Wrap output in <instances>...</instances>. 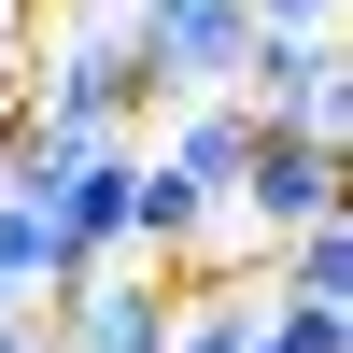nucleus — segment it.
Wrapping results in <instances>:
<instances>
[{
    "instance_id": "6e6552de",
    "label": "nucleus",
    "mask_w": 353,
    "mask_h": 353,
    "mask_svg": "<svg viewBox=\"0 0 353 353\" xmlns=\"http://www.w3.org/2000/svg\"><path fill=\"white\" fill-rule=\"evenodd\" d=\"M71 283V254H57V226H43V198H14L0 184V311H28V297H57Z\"/></svg>"
},
{
    "instance_id": "f8f14e48",
    "label": "nucleus",
    "mask_w": 353,
    "mask_h": 353,
    "mask_svg": "<svg viewBox=\"0 0 353 353\" xmlns=\"http://www.w3.org/2000/svg\"><path fill=\"white\" fill-rule=\"evenodd\" d=\"M0 353H57V339H43V325H28V311H0Z\"/></svg>"
},
{
    "instance_id": "39448f33",
    "label": "nucleus",
    "mask_w": 353,
    "mask_h": 353,
    "mask_svg": "<svg viewBox=\"0 0 353 353\" xmlns=\"http://www.w3.org/2000/svg\"><path fill=\"white\" fill-rule=\"evenodd\" d=\"M241 226L254 241H283V226H311V212H339V141H297V128H254V156H241Z\"/></svg>"
},
{
    "instance_id": "0eeeda50",
    "label": "nucleus",
    "mask_w": 353,
    "mask_h": 353,
    "mask_svg": "<svg viewBox=\"0 0 353 353\" xmlns=\"http://www.w3.org/2000/svg\"><path fill=\"white\" fill-rule=\"evenodd\" d=\"M254 297H269V283L198 269V283H184V311H170V353H254Z\"/></svg>"
},
{
    "instance_id": "9d476101",
    "label": "nucleus",
    "mask_w": 353,
    "mask_h": 353,
    "mask_svg": "<svg viewBox=\"0 0 353 353\" xmlns=\"http://www.w3.org/2000/svg\"><path fill=\"white\" fill-rule=\"evenodd\" d=\"M283 283H297V297H353V212L283 226Z\"/></svg>"
},
{
    "instance_id": "423d86ee",
    "label": "nucleus",
    "mask_w": 353,
    "mask_h": 353,
    "mask_svg": "<svg viewBox=\"0 0 353 353\" xmlns=\"http://www.w3.org/2000/svg\"><path fill=\"white\" fill-rule=\"evenodd\" d=\"M170 170H184L198 198H226L241 184V156H254V99L241 85H198V99H170V141H156Z\"/></svg>"
},
{
    "instance_id": "20e7f679",
    "label": "nucleus",
    "mask_w": 353,
    "mask_h": 353,
    "mask_svg": "<svg viewBox=\"0 0 353 353\" xmlns=\"http://www.w3.org/2000/svg\"><path fill=\"white\" fill-rule=\"evenodd\" d=\"M128 184H141V128H128V141H71V156H57L43 226H57V254H71V269H99V254H141V241H128Z\"/></svg>"
},
{
    "instance_id": "7ed1b4c3",
    "label": "nucleus",
    "mask_w": 353,
    "mask_h": 353,
    "mask_svg": "<svg viewBox=\"0 0 353 353\" xmlns=\"http://www.w3.org/2000/svg\"><path fill=\"white\" fill-rule=\"evenodd\" d=\"M241 99H254V128L339 141V128H353V85H339V28H254V57H241Z\"/></svg>"
},
{
    "instance_id": "9b49d317",
    "label": "nucleus",
    "mask_w": 353,
    "mask_h": 353,
    "mask_svg": "<svg viewBox=\"0 0 353 353\" xmlns=\"http://www.w3.org/2000/svg\"><path fill=\"white\" fill-rule=\"evenodd\" d=\"M254 28H339V0H241Z\"/></svg>"
},
{
    "instance_id": "ddd939ff",
    "label": "nucleus",
    "mask_w": 353,
    "mask_h": 353,
    "mask_svg": "<svg viewBox=\"0 0 353 353\" xmlns=\"http://www.w3.org/2000/svg\"><path fill=\"white\" fill-rule=\"evenodd\" d=\"M14 14H71V0H14Z\"/></svg>"
},
{
    "instance_id": "f257e3e1",
    "label": "nucleus",
    "mask_w": 353,
    "mask_h": 353,
    "mask_svg": "<svg viewBox=\"0 0 353 353\" xmlns=\"http://www.w3.org/2000/svg\"><path fill=\"white\" fill-rule=\"evenodd\" d=\"M28 113H43L57 141H128L141 113H156V71H141V43H128L113 0H71V28L28 57Z\"/></svg>"
},
{
    "instance_id": "1a4fd4ad",
    "label": "nucleus",
    "mask_w": 353,
    "mask_h": 353,
    "mask_svg": "<svg viewBox=\"0 0 353 353\" xmlns=\"http://www.w3.org/2000/svg\"><path fill=\"white\" fill-rule=\"evenodd\" d=\"M254 353H353V297H297V283H269V297H254Z\"/></svg>"
},
{
    "instance_id": "f03ea898",
    "label": "nucleus",
    "mask_w": 353,
    "mask_h": 353,
    "mask_svg": "<svg viewBox=\"0 0 353 353\" xmlns=\"http://www.w3.org/2000/svg\"><path fill=\"white\" fill-rule=\"evenodd\" d=\"M141 43V71H156V99H198V85H241L254 57V14L241 0H113Z\"/></svg>"
}]
</instances>
